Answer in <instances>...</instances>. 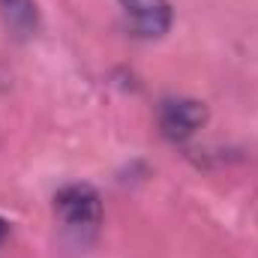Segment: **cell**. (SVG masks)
<instances>
[{
	"instance_id": "1",
	"label": "cell",
	"mask_w": 258,
	"mask_h": 258,
	"mask_svg": "<svg viewBox=\"0 0 258 258\" xmlns=\"http://www.w3.org/2000/svg\"><path fill=\"white\" fill-rule=\"evenodd\" d=\"M54 213L69 234H93L102 222V198L90 183H69L54 195Z\"/></svg>"
},
{
	"instance_id": "2",
	"label": "cell",
	"mask_w": 258,
	"mask_h": 258,
	"mask_svg": "<svg viewBox=\"0 0 258 258\" xmlns=\"http://www.w3.org/2000/svg\"><path fill=\"white\" fill-rule=\"evenodd\" d=\"M204 120H207V105L198 99L177 96V99H165L159 105V129L171 141H183V138L195 135L204 126Z\"/></svg>"
},
{
	"instance_id": "3",
	"label": "cell",
	"mask_w": 258,
	"mask_h": 258,
	"mask_svg": "<svg viewBox=\"0 0 258 258\" xmlns=\"http://www.w3.org/2000/svg\"><path fill=\"white\" fill-rule=\"evenodd\" d=\"M123 15L135 36L159 39L171 27V3L168 0H120Z\"/></svg>"
},
{
	"instance_id": "4",
	"label": "cell",
	"mask_w": 258,
	"mask_h": 258,
	"mask_svg": "<svg viewBox=\"0 0 258 258\" xmlns=\"http://www.w3.org/2000/svg\"><path fill=\"white\" fill-rule=\"evenodd\" d=\"M0 15H3L6 27H9L18 39L33 36L36 27H39V9H36V0H0Z\"/></svg>"
},
{
	"instance_id": "5",
	"label": "cell",
	"mask_w": 258,
	"mask_h": 258,
	"mask_svg": "<svg viewBox=\"0 0 258 258\" xmlns=\"http://www.w3.org/2000/svg\"><path fill=\"white\" fill-rule=\"evenodd\" d=\"M6 231H9V225H6V222H3V219H0V240H3V237H6Z\"/></svg>"
}]
</instances>
